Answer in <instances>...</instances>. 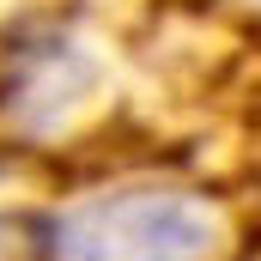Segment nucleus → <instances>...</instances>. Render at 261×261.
Segmentation results:
<instances>
[{
	"label": "nucleus",
	"instance_id": "1",
	"mask_svg": "<svg viewBox=\"0 0 261 261\" xmlns=\"http://www.w3.org/2000/svg\"><path fill=\"white\" fill-rule=\"evenodd\" d=\"M225 237L206 195L128 189L67 213L49 237V261H219Z\"/></svg>",
	"mask_w": 261,
	"mask_h": 261
}]
</instances>
